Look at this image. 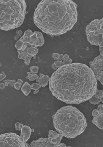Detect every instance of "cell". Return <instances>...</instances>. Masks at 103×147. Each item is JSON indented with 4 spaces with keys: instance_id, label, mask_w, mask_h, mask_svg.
I'll return each mask as SVG.
<instances>
[{
    "instance_id": "52a82bcc",
    "label": "cell",
    "mask_w": 103,
    "mask_h": 147,
    "mask_svg": "<svg viewBox=\"0 0 103 147\" xmlns=\"http://www.w3.org/2000/svg\"><path fill=\"white\" fill-rule=\"evenodd\" d=\"M89 65L97 80L103 85V57L100 55L97 56L89 62Z\"/></svg>"
},
{
    "instance_id": "277c9868",
    "label": "cell",
    "mask_w": 103,
    "mask_h": 147,
    "mask_svg": "<svg viewBox=\"0 0 103 147\" xmlns=\"http://www.w3.org/2000/svg\"><path fill=\"white\" fill-rule=\"evenodd\" d=\"M1 29L12 30L20 27L24 23L27 4L24 0H1Z\"/></svg>"
},
{
    "instance_id": "7a4b0ae2",
    "label": "cell",
    "mask_w": 103,
    "mask_h": 147,
    "mask_svg": "<svg viewBox=\"0 0 103 147\" xmlns=\"http://www.w3.org/2000/svg\"><path fill=\"white\" fill-rule=\"evenodd\" d=\"M77 4L71 0H43L34 11V24L48 35H63L77 22Z\"/></svg>"
},
{
    "instance_id": "ffe728a7",
    "label": "cell",
    "mask_w": 103,
    "mask_h": 147,
    "mask_svg": "<svg viewBox=\"0 0 103 147\" xmlns=\"http://www.w3.org/2000/svg\"><path fill=\"white\" fill-rule=\"evenodd\" d=\"M24 43L20 39L18 40L15 45V47L17 50H20L24 46Z\"/></svg>"
},
{
    "instance_id": "e575fe53",
    "label": "cell",
    "mask_w": 103,
    "mask_h": 147,
    "mask_svg": "<svg viewBox=\"0 0 103 147\" xmlns=\"http://www.w3.org/2000/svg\"><path fill=\"white\" fill-rule=\"evenodd\" d=\"M5 85L4 83H1V85H0V88L1 89H4V87H5Z\"/></svg>"
},
{
    "instance_id": "6da1fadb",
    "label": "cell",
    "mask_w": 103,
    "mask_h": 147,
    "mask_svg": "<svg viewBox=\"0 0 103 147\" xmlns=\"http://www.w3.org/2000/svg\"><path fill=\"white\" fill-rule=\"evenodd\" d=\"M49 89L57 99L68 104L89 100L97 89L93 71L85 64L73 63L58 68L52 75Z\"/></svg>"
},
{
    "instance_id": "f1b7e54d",
    "label": "cell",
    "mask_w": 103,
    "mask_h": 147,
    "mask_svg": "<svg viewBox=\"0 0 103 147\" xmlns=\"http://www.w3.org/2000/svg\"><path fill=\"white\" fill-rule=\"evenodd\" d=\"M54 63L55 64L56 67L58 68H61V67H63L64 66V64L63 61H56Z\"/></svg>"
},
{
    "instance_id": "603a6c76",
    "label": "cell",
    "mask_w": 103,
    "mask_h": 147,
    "mask_svg": "<svg viewBox=\"0 0 103 147\" xmlns=\"http://www.w3.org/2000/svg\"><path fill=\"white\" fill-rule=\"evenodd\" d=\"M24 82L21 79H18L17 82L15 83L14 87L16 90H19L21 88Z\"/></svg>"
},
{
    "instance_id": "83f0119b",
    "label": "cell",
    "mask_w": 103,
    "mask_h": 147,
    "mask_svg": "<svg viewBox=\"0 0 103 147\" xmlns=\"http://www.w3.org/2000/svg\"><path fill=\"white\" fill-rule=\"evenodd\" d=\"M24 125L23 124L19 122L16 123L15 125V129L18 131H20Z\"/></svg>"
},
{
    "instance_id": "8992f818",
    "label": "cell",
    "mask_w": 103,
    "mask_h": 147,
    "mask_svg": "<svg viewBox=\"0 0 103 147\" xmlns=\"http://www.w3.org/2000/svg\"><path fill=\"white\" fill-rule=\"evenodd\" d=\"M0 146L28 147L30 145L24 142L23 139L16 134L7 133L1 135L0 136Z\"/></svg>"
},
{
    "instance_id": "5b68a950",
    "label": "cell",
    "mask_w": 103,
    "mask_h": 147,
    "mask_svg": "<svg viewBox=\"0 0 103 147\" xmlns=\"http://www.w3.org/2000/svg\"><path fill=\"white\" fill-rule=\"evenodd\" d=\"M86 34L91 45L103 47V18L91 22L86 28Z\"/></svg>"
},
{
    "instance_id": "9a60e30c",
    "label": "cell",
    "mask_w": 103,
    "mask_h": 147,
    "mask_svg": "<svg viewBox=\"0 0 103 147\" xmlns=\"http://www.w3.org/2000/svg\"><path fill=\"white\" fill-rule=\"evenodd\" d=\"M38 36V39L36 44L34 45V47H41L43 46L45 43V39H44L43 34L40 32H35Z\"/></svg>"
},
{
    "instance_id": "d6a6232c",
    "label": "cell",
    "mask_w": 103,
    "mask_h": 147,
    "mask_svg": "<svg viewBox=\"0 0 103 147\" xmlns=\"http://www.w3.org/2000/svg\"><path fill=\"white\" fill-rule=\"evenodd\" d=\"M99 51L100 56L103 57V47H99Z\"/></svg>"
},
{
    "instance_id": "44dd1931",
    "label": "cell",
    "mask_w": 103,
    "mask_h": 147,
    "mask_svg": "<svg viewBox=\"0 0 103 147\" xmlns=\"http://www.w3.org/2000/svg\"><path fill=\"white\" fill-rule=\"evenodd\" d=\"M16 82V80H10L7 79L4 80V83L5 84V86H7V87L9 85H10L11 87H13L14 86V85Z\"/></svg>"
},
{
    "instance_id": "7402d4cb",
    "label": "cell",
    "mask_w": 103,
    "mask_h": 147,
    "mask_svg": "<svg viewBox=\"0 0 103 147\" xmlns=\"http://www.w3.org/2000/svg\"><path fill=\"white\" fill-rule=\"evenodd\" d=\"M89 102L92 105H97L99 104L101 101L100 100L95 98V96H93L90 99H89Z\"/></svg>"
},
{
    "instance_id": "cb8c5ba5",
    "label": "cell",
    "mask_w": 103,
    "mask_h": 147,
    "mask_svg": "<svg viewBox=\"0 0 103 147\" xmlns=\"http://www.w3.org/2000/svg\"><path fill=\"white\" fill-rule=\"evenodd\" d=\"M30 72L32 74H36L38 73L39 67L37 66H32L30 68Z\"/></svg>"
},
{
    "instance_id": "f546056e",
    "label": "cell",
    "mask_w": 103,
    "mask_h": 147,
    "mask_svg": "<svg viewBox=\"0 0 103 147\" xmlns=\"http://www.w3.org/2000/svg\"><path fill=\"white\" fill-rule=\"evenodd\" d=\"M33 34V33L31 30H27L25 31V32H24L23 36L30 37Z\"/></svg>"
},
{
    "instance_id": "d4e9b609",
    "label": "cell",
    "mask_w": 103,
    "mask_h": 147,
    "mask_svg": "<svg viewBox=\"0 0 103 147\" xmlns=\"http://www.w3.org/2000/svg\"><path fill=\"white\" fill-rule=\"evenodd\" d=\"M21 40L23 41V42L24 44H29L30 41V37H28V36H24L21 37L20 38Z\"/></svg>"
},
{
    "instance_id": "1f68e13d",
    "label": "cell",
    "mask_w": 103,
    "mask_h": 147,
    "mask_svg": "<svg viewBox=\"0 0 103 147\" xmlns=\"http://www.w3.org/2000/svg\"><path fill=\"white\" fill-rule=\"evenodd\" d=\"M6 77V76H5V73L4 71H2L1 74V77H0V80H1V81H2Z\"/></svg>"
},
{
    "instance_id": "8fae6325",
    "label": "cell",
    "mask_w": 103,
    "mask_h": 147,
    "mask_svg": "<svg viewBox=\"0 0 103 147\" xmlns=\"http://www.w3.org/2000/svg\"><path fill=\"white\" fill-rule=\"evenodd\" d=\"M32 130L29 127L24 125L21 130L20 137L24 142H26L30 138Z\"/></svg>"
},
{
    "instance_id": "3957f363",
    "label": "cell",
    "mask_w": 103,
    "mask_h": 147,
    "mask_svg": "<svg viewBox=\"0 0 103 147\" xmlns=\"http://www.w3.org/2000/svg\"><path fill=\"white\" fill-rule=\"evenodd\" d=\"M53 124L56 131L68 139H74L85 131L86 119L79 109L72 106L60 108L53 115Z\"/></svg>"
},
{
    "instance_id": "2e32d148",
    "label": "cell",
    "mask_w": 103,
    "mask_h": 147,
    "mask_svg": "<svg viewBox=\"0 0 103 147\" xmlns=\"http://www.w3.org/2000/svg\"><path fill=\"white\" fill-rule=\"evenodd\" d=\"M32 88L31 85L27 82H26L22 86L21 90L25 96H28L30 93Z\"/></svg>"
},
{
    "instance_id": "836d02e7",
    "label": "cell",
    "mask_w": 103,
    "mask_h": 147,
    "mask_svg": "<svg viewBox=\"0 0 103 147\" xmlns=\"http://www.w3.org/2000/svg\"><path fill=\"white\" fill-rule=\"evenodd\" d=\"M52 68H53V69H54V70H57V69H58V68H57V67L55 65V64L54 63L53 64V65H52Z\"/></svg>"
},
{
    "instance_id": "d590c367",
    "label": "cell",
    "mask_w": 103,
    "mask_h": 147,
    "mask_svg": "<svg viewBox=\"0 0 103 147\" xmlns=\"http://www.w3.org/2000/svg\"><path fill=\"white\" fill-rule=\"evenodd\" d=\"M39 92V90H36V91H34V94H36L38 92Z\"/></svg>"
},
{
    "instance_id": "30bf717a",
    "label": "cell",
    "mask_w": 103,
    "mask_h": 147,
    "mask_svg": "<svg viewBox=\"0 0 103 147\" xmlns=\"http://www.w3.org/2000/svg\"><path fill=\"white\" fill-rule=\"evenodd\" d=\"M63 136L61 134L57 133L53 130L48 131V139L52 144H59Z\"/></svg>"
},
{
    "instance_id": "d6986e66",
    "label": "cell",
    "mask_w": 103,
    "mask_h": 147,
    "mask_svg": "<svg viewBox=\"0 0 103 147\" xmlns=\"http://www.w3.org/2000/svg\"><path fill=\"white\" fill-rule=\"evenodd\" d=\"M27 73L28 76L26 77V78L29 80L30 81L37 80L39 77V76L37 74H32L30 72H27Z\"/></svg>"
},
{
    "instance_id": "9c48e42d",
    "label": "cell",
    "mask_w": 103,
    "mask_h": 147,
    "mask_svg": "<svg viewBox=\"0 0 103 147\" xmlns=\"http://www.w3.org/2000/svg\"><path fill=\"white\" fill-rule=\"evenodd\" d=\"M31 147H66L65 144L62 143L59 144H52L48 138H41L36 141H33L30 144Z\"/></svg>"
},
{
    "instance_id": "ba28073f",
    "label": "cell",
    "mask_w": 103,
    "mask_h": 147,
    "mask_svg": "<svg viewBox=\"0 0 103 147\" xmlns=\"http://www.w3.org/2000/svg\"><path fill=\"white\" fill-rule=\"evenodd\" d=\"M92 115L93 117L92 123L100 130H103V108L102 104L98 106L97 109L93 110Z\"/></svg>"
},
{
    "instance_id": "4fadbf2b",
    "label": "cell",
    "mask_w": 103,
    "mask_h": 147,
    "mask_svg": "<svg viewBox=\"0 0 103 147\" xmlns=\"http://www.w3.org/2000/svg\"><path fill=\"white\" fill-rule=\"evenodd\" d=\"M50 78L48 76L44 75L42 74H40V77L36 80V82L39 84L41 87H44L48 84Z\"/></svg>"
},
{
    "instance_id": "ac0fdd59",
    "label": "cell",
    "mask_w": 103,
    "mask_h": 147,
    "mask_svg": "<svg viewBox=\"0 0 103 147\" xmlns=\"http://www.w3.org/2000/svg\"><path fill=\"white\" fill-rule=\"evenodd\" d=\"M63 62L65 65H69V64L72 63V60L69 57L68 55L65 54V55H64Z\"/></svg>"
},
{
    "instance_id": "e0dca14e",
    "label": "cell",
    "mask_w": 103,
    "mask_h": 147,
    "mask_svg": "<svg viewBox=\"0 0 103 147\" xmlns=\"http://www.w3.org/2000/svg\"><path fill=\"white\" fill-rule=\"evenodd\" d=\"M37 39L38 36L37 34H36L35 32H34L33 35L30 36V41L29 45L31 46H34V45H35L36 41H37Z\"/></svg>"
},
{
    "instance_id": "4316f807",
    "label": "cell",
    "mask_w": 103,
    "mask_h": 147,
    "mask_svg": "<svg viewBox=\"0 0 103 147\" xmlns=\"http://www.w3.org/2000/svg\"><path fill=\"white\" fill-rule=\"evenodd\" d=\"M32 89L36 91V90H38L39 89L41 88V86L39 84L33 83L31 85Z\"/></svg>"
},
{
    "instance_id": "7c38bea8",
    "label": "cell",
    "mask_w": 103,
    "mask_h": 147,
    "mask_svg": "<svg viewBox=\"0 0 103 147\" xmlns=\"http://www.w3.org/2000/svg\"><path fill=\"white\" fill-rule=\"evenodd\" d=\"M18 53V57L20 59H23L24 61V63L26 65H29L30 63L32 57L29 56L27 52V49L23 51L22 50H17Z\"/></svg>"
},
{
    "instance_id": "4dcf8cb0",
    "label": "cell",
    "mask_w": 103,
    "mask_h": 147,
    "mask_svg": "<svg viewBox=\"0 0 103 147\" xmlns=\"http://www.w3.org/2000/svg\"><path fill=\"white\" fill-rule=\"evenodd\" d=\"M60 56V54L58 53H54L52 55V56H53V58L55 60L57 61L59 58Z\"/></svg>"
},
{
    "instance_id": "484cf974",
    "label": "cell",
    "mask_w": 103,
    "mask_h": 147,
    "mask_svg": "<svg viewBox=\"0 0 103 147\" xmlns=\"http://www.w3.org/2000/svg\"><path fill=\"white\" fill-rule=\"evenodd\" d=\"M16 35L14 36V39L15 40H17L19 38H20L22 36V34H23V32L22 30L16 31Z\"/></svg>"
},
{
    "instance_id": "5bb4252c",
    "label": "cell",
    "mask_w": 103,
    "mask_h": 147,
    "mask_svg": "<svg viewBox=\"0 0 103 147\" xmlns=\"http://www.w3.org/2000/svg\"><path fill=\"white\" fill-rule=\"evenodd\" d=\"M27 52L29 56L33 57L34 59L36 58V55L38 53V49L34 46H29L27 48Z\"/></svg>"
}]
</instances>
